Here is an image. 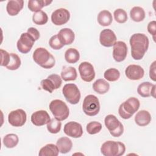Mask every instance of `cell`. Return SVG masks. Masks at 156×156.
<instances>
[{
  "label": "cell",
  "instance_id": "cell-27",
  "mask_svg": "<svg viewBox=\"0 0 156 156\" xmlns=\"http://www.w3.org/2000/svg\"><path fill=\"white\" fill-rule=\"evenodd\" d=\"M59 150L54 144H48L41 147L39 151L40 156H57L58 155Z\"/></svg>",
  "mask_w": 156,
  "mask_h": 156
},
{
  "label": "cell",
  "instance_id": "cell-8",
  "mask_svg": "<svg viewBox=\"0 0 156 156\" xmlns=\"http://www.w3.org/2000/svg\"><path fill=\"white\" fill-rule=\"evenodd\" d=\"M63 94L66 100L71 104H77L80 99V92L74 83L65 84L62 89Z\"/></svg>",
  "mask_w": 156,
  "mask_h": 156
},
{
  "label": "cell",
  "instance_id": "cell-22",
  "mask_svg": "<svg viewBox=\"0 0 156 156\" xmlns=\"http://www.w3.org/2000/svg\"><path fill=\"white\" fill-rule=\"evenodd\" d=\"M56 145L62 154H66L69 152L73 146L72 141L66 136L58 138L56 143Z\"/></svg>",
  "mask_w": 156,
  "mask_h": 156
},
{
  "label": "cell",
  "instance_id": "cell-33",
  "mask_svg": "<svg viewBox=\"0 0 156 156\" xmlns=\"http://www.w3.org/2000/svg\"><path fill=\"white\" fill-rule=\"evenodd\" d=\"M104 77L108 81L115 82L119 79L120 72L116 68H109L104 72Z\"/></svg>",
  "mask_w": 156,
  "mask_h": 156
},
{
  "label": "cell",
  "instance_id": "cell-14",
  "mask_svg": "<svg viewBox=\"0 0 156 156\" xmlns=\"http://www.w3.org/2000/svg\"><path fill=\"white\" fill-rule=\"evenodd\" d=\"M63 132L68 136L74 138H80L83 134V129L81 124L75 121H69L65 124Z\"/></svg>",
  "mask_w": 156,
  "mask_h": 156
},
{
  "label": "cell",
  "instance_id": "cell-23",
  "mask_svg": "<svg viewBox=\"0 0 156 156\" xmlns=\"http://www.w3.org/2000/svg\"><path fill=\"white\" fill-rule=\"evenodd\" d=\"M52 2V1L47 0H30L28 1L27 7L31 12L35 13L40 11L43 7L49 5Z\"/></svg>",
  "mask_w": 156,
  "mask_h": 156
},
{
  "label": "cell",
  "instance_id": "cell-20",
  "mask_svg": "<svg viewBox=\"0 0 156 156\" xmlns=\"http://www.w3.org/2000/svg\"><path fill=\"white\" fill-rule=\"evenodd\" d=\"M24 6V1L12 0L9 1L6 5V10L10 16H15L22 10Z\"/></svg>",
  "mask_w": 156,
  "mask_h": 156
},
{
  "label": "cell",
  "instance_id": "cell-37",
  "mask_svg": "<svg viewBox=\"0 0 156 156\" xmlns=\"http://www.w3.org/2000/svg\"><path fill=\"white\" fill-rule=\"evenodd\" d=\"M114 18L118 23H124L127 20V15L126 12L122 9H117L113 13Z\"/></svg>",
  "mask_w": 156,
  "mask_h": 156
},
{
  "label": "cell",
  "instance_id": "cell-18",
  "mask_svg": "<svg viewBox=\"0 0 156 156\" xmlns=\"http://www.w3.org/2000/svg\"><path fill=\"white\" fill-rule=\"evenodd\" d=\"M31 122L36 126H42L47 124L51 120L48 113L46 110H41L33 113L31 115Z\"/></svg>",
  "mask_w": 156,
  "mask_h": 156
},
{
  "label": "cell",
  "instance_id": "cell-21",
  "mask_svg": "<svg viewBox=\"0 0 156 156\" xmlns=\"http://www.w3.org/2000/svg\"><path fill=\"white\" fill-rule=\"evenodd\" d=\"M151 121V116L149 112L143 110L139 111L135 116V122L139 126H146Z\"/></svg>",
  "mask_w": 156,
  "mask_h": 156
},
{
  "label": "cell",
  "instance_id": "cell-12",
  "mask_svg": "<svg viewBox=\"0 0 156 156\" xmlns=\"http://www.w3.org/2000/svg\"><path fill=\"white\" fill-rule=\"evenodd\" d=\"M79 72L81 79L85 82H91L95 77L93 66L89 62H82L79 66Z\"/></svg>",
  "mask_w": 156,
  "mask_h": 156
},
{
  "label": "cell",
  "instance_id": "cell-9",
  "mask_svg": "<svg viewBox=\"0 0 156 156\" xmlns=\"http://www.w3.org/2000/svg\"><path fill=\"white\" fill-rule=\"evenodd\" d=\"M62 83V77L58 74H52L48 76L45 79H43L40 85L43 90L52 93L54 90L60 87Z\"/></svg>",
  "mask_w": 156,
  "mask_h": 156
},
{
  "label": "cell",
  "instance_id": "cell-31",
  "mask_svg": "<svg viewBox=\"0 0 156 156\" xmlns=\"http://www.w3.org/2000/svg\"><path fill=\"white\" fill-rule=\"evenodd\" d=\"M2 141L4 145L7 148H13L18 144L19 138L15 133H9L4 137Z\"/></svg>",
  "mask_w": 156,
  "mask_h": 156
},
{
  "label": "cell",
  "instance_id": "cell-38",
  "mask_svg": "<svg viewBox=\"0 0 156 156\" xmlns=\"http://www.w3.org/2000/svg\"><path fill=\"white\" fill-rule=\"evenodd\" d=\"M49 46L51 48L54 50H59L62 49L65 45L60 41V39L58 38L57 34L52 36L49 41Z\"/></svg>",
  "mask_w": 156,
  "mask_h": 156
},
{
  "label": "cell",
  "instance_id": "cell-32",
  "mask_svg": "<svg viewBox=\"0 0 156 156\" xmlns=\"http://www.w3.org/2000/svg\"><path fill=\"white\" fill-rule=\"evenodd\" d=\"M33 22L37 25H44L48 21V16L46 12L43 10L35 12L32 16Z\"/></svg>",
  "mask_w": 156,
  "mask_h": 156
},
{
  "label": "cell",
  "instance_id": "cell-25",
  "mask_svg": "<svg viewBox=\"0 0 156 156\" xmlns=\"http://www.w3.org/2000/svg\"><path fill=\"white\" fill-rule=\"evenodd\" d=\"M93 88L95 92L99 94L106 93L110 89V84L103 79L96 80L93 84Z\"/></svg>",
  "mask_w": 156,
  "mask_h": 156
},
{
  "label": "cell",
  "instance_id": "cell-40",
  "mask_svg": "<svg viewBox=\"0 0 156 156\" xmlns=\"http://www.w3.org/2000/svg\"><path fill=\"white\" fill-rule=\"evenodd\" d=\"M147 30L149 34L152 35L154 41H155V32H156V22L155 21H152L149 23L147 25Z\"/></svg>",
  "mask_w": 156,
  "mask_h": 156
},
{
  "label": "cell",
  "instance_id": "cell-34",
  "mask_svg": "<svg viewBox=\"0 0 156 156\" xmlns=\"http://www.w3.org/2000/svg\"><path fill=\"white\" fill-rule=\"evenodd\" d=\"M62 127V123L60 121L57 120L55 118L51 119L50 121L47 124V129L49 132L55 134L60 131Z\"/></svg>",
  "mask_w": 156,
  "mask_h": 156
},
{
  "label": "cell",
  "instance_id": "cell-43",
  "mask_svg": "<svg viewBox=\"0 0 156 156\" xmlns=\"http://www.w3.org/2000/svg\"><path fill=\"white\" fill-rule=\"evenodd\" d=\"M155 87H156V86H155V85H154V87H153V88H152V91H151V96L153 97V98H155Z\"/></svg>",
  "mask_w": 156,
  "mask_h": 156
},
{
  "label": "cell",
  "instance_id": "cell-35",
  "mask_svg": "<svg viewBox=\"0 0 156 156\" xmlns=\"http://www.w3.org/2000/svg\"><path fill=\"white\" fill-rule=\"evenodd\" d=\"M10 60L6 66L7 69L10 70H16L20 68L21 64V61L19 56L14 53H10Z\"/></svg>",
  "mask_w": 156,
  "mask_h": 156
},
{
  "label": "cell",
  "instance_id": "cell-11",
  "mask_svg": "<svg viewBox=\"0 0 156 156\" xmlns=\"http://www.w3.org/2000/svg\"><path fill=\"white\" fill-rule=\"evenodd\" d=\"M27 115L23 109H16L10 112L8 115V121L13 127H21L26 122Z\"/></svg>",
  "mask_w": 156,
  "mask_h": 156
},
{
  "label": "cell",
  "instance_id": "cell-13",
  "mask_svg": "<svg viewBox=\"0 0 156 156\" xmlns=\"http://www.w3.org/2000/svg\"><path fill=\"white\" fill-rule=\"evenodd\" d=\"M69 18V12L64 8H60L55 10L51 15V21L56 26H62L66 24Z\"/></svg>",
  "mask_w": 156,
  "mask_h": 156
},
{
  "label": "cell",
  "instance_id": "cell-4",
  "mask_svg": "<svg viewBox=\"0 0 156 156\" xmlns=\"http://www.w3.org/2000/svg\"><path fill=\"white\" fill-rule=\"evenodd\" d=\"M125 151V144L119 141H107L101 147V152L104 156H121Z\"/></svg>",
  "mask_w": 156,
  "mask_h": 156
},
{
  "label": "cell",
  "instance_id": "cell-2",
  "mask_svg": "<svg viewBox=\"0 0 156 156\" xmlns=\"http://www.w3.org/2000/svg\"><path fill=\"white\" fill-rule=\"evenodd\" d=\"M34 62L44 69H51L54 65L55 60L54 56L44 48H37L32 55Z\"/></svg>",
  "mask_w": 156,
  "mask_h": 156
},
{
  "label": "cell",
  "instance_id": "cell-42",
  "mask_svg": "<svg viewBox=\"0 0 156 156\" xmlns=\"http://www.w3.org/2000/svg\"><path fill=\"white\" fill-rule=\"evenodd\" d=\"M155 63H156V62L154 61L151 65L150 69H149V77L154 82L156 80V78H155V68H156Z\"/></svg>",
  "mask_w": 156,
  "mask_h": 156
},
{
  "label": "cell",
  "instance_id": "cell-5",
  "mask_svg": "<svg viewBox=\"0 0 156 156\" xmlns=\"http://www.w3.org/2000/svg\"><path fill=\"white\" fill-rule=\"evenodd\" d=\"M50 111L53 116L58 121H64L68 118L69 110L67 105L60 99L52 100L49 105Z\"/></svg>",
  "mask_w": 156,
  "mask_h": 156
},
{
  "label": "cell",
  "instance_id": "cell-24",
  "mask_svg": "<svg viewBox=\"0 0 156 156\" xmlns=\"http://www.w3.org/2000/svg\"><path fill=\"white\" fill-rule=\"evenodd\" d=\"M77 74L75 68L73 66H64L61 71V77L65 81L75 80Z\"/></svg>",
  "mask_w": 156,
  "mask_h": 156
},
{
  "label": "cell",
  "instance_id": "cell-41",
  "mask_svg": "<svg viewBox=\"0 0 156 156\" xmlns=\"http://www.w3.org/2000/svg\"><path fill=\"white\" fill-rule=\"evenodd\" d=\"M27 32L28 34H29L34 38L35 41L38 40L39 37H40V32L35 27H29L28 29H27Z\"/></svg>",
  "mask_w": 156,
  "mask_h": 156
},
{
  "label": "cell",
  "instance_id": "cell-26",
  "mask_svg": "<svg viewBox=\"0 0 156 156\" xmlns=\"http://www.w3.org/2000/svg\"><path fill=\"white\" fill-rule=\"evenodd\" d=\"M97 20L98 23L101 26H108L112 24L113 18L112 13L109 11L107 10H104L101 11L98 13Z\"/></svg>",
  "mask_w": 156,
  "mask_h": 156
},
{
  "label": "cell",
  "instance_id": "cell-29",
  "mask_svg": "<svg viewBox=\"0 0 156 156\" xmlns=\"http://www.w3.org/2000/svg\"><path fill=\"white\" fill-rule=\"evenodd\" d=\"M145 16V12L141 7H133L130 11V17L133 21L135 22L142 21L144 19Z\"/></svg>",
  "mask_w": 156,
  "mask_h": 156
},
{
  "label": "cell",
  "instance_id": "cell-10",
  "mask_svg": "<svg viewBox=\"0 0 156 156\" xmlns=\"http://www.w3.org/2000/svg\"><path fill=\"white\" fill-rule=\"evenodd\" d=\"M35 41L34 38L29 34L27 32L23 33L17 41V49L20 52L27 54L31 50Z\"/></svg>",
  "mask_w": 156,
  "mask_h": 156
},
{
  "label": "cell",
  "instance_id": "cell-16",
  "mask_svg": "<svg viewBox=\"0 0 156 156\" xmlns=\"http://www.w3.org/2000/svg\"><path fill=\"white\" fill-rule=\"evenodd\" d=\"M99 41L103 46L112 47L116 42V36L112 30L105 29L100 33Z\"/></svg>",
  "mask_w": 156,
  "mask_h": 156
},
{
  "label": "cell",
  "instance_id": "cell-3",
  "mask_svg": "<svg viewBox=\"0 0 156 156\" xmlns=\"http://www.w3.org/2000/svg\"><path fill=\"white\" fill-rule=\"evenodd\" d=\"M140 106V102L137 98L134 97L130 98L119 105L118 108L119 115L122 118L128 119L138 111Z\"/></svg>",
  "mask_w": 156,
  "mask_h": 156
},
{
  "label": "cell",
  "instance_id": "cell-17",
  "mask_svg": "<svg viewBox=\"0 0 156 156\" xmlns=\"http://www.w3.org/2000/svg\"><path fill=\"white\" fill-rule=\"evenodd\" d=\"M125 74L130 80H138L143 77L144 71L140 65H130L126 68Z\"/></svg>",
  "mask_w": 156,
  "mask_h": 156
},
{
  "label": "cell",
  "instance_id": "cell-39",
  "mask_svg": "<svg viewBox=\"0 0 156 156\" xmlns=\"http://www.w3.org/2000/svg\"><path fill=\"white\" fill-rule=\"evenodd\" d=\"M1 66H7L10 60V54L7 52L6 51L1 49Z\"/></svg>",
  "mask_w": 156,
  "mask_h": 156
},
{
  "label": "cell",
  "instance_id": "cell-1",
  "mask_svg": "<svg viewBox=\"0 0 156 156\" xmlns=\"http://www.w3.org/2000/svg\"><path fill=\"white\" fill-rule=\"evenodd\" d=\"M129 43L132 58L136 60L143 58L149 48V41L148 37L144 34H134L130 37Z\"/></svg>",
  "mask_w": 156,
  "mask_h": 156
},
{
  "label": "cell",
  "instance_id": "cell-36",
  "mask_svg": "<svg viewBox=\"0 0 156 156\" xmlns=\"http://www.w3.org/2000/svg\"><path fill=\"white\" fill-rule=\"evenodd\" d=\"M102 124L98 121H91L87 124L86 130L90 135H94L99 133L102 129Z\"/></svg>",
  "mask_w": 156,
  "mask_h": 156
},
{
  "label": "cell",
  "instance_id": "cell-28",
  "mask_svg": "<svg viewBox=\"0 0 156 156\" xmlns=\"http://www.w3.org/2000/svg\"><path fill=\"white\" fill-rule=\"evenodd\" d=\"M154 84L149 82H144L140 83L137 88V93L143 98H147L151 96V91Z\"/></svg>",
  "mask_w": 156,
  "mask_h": 156
},
{
  "label": "cell",
  "instance_id": "cell-30",
  "mask_svg": "<svg viewBox=\"0 0 156 156\" xmlns=\"http://www.w3.org/2000/svg\"><path fill=\"white\" fill-rule=\"evenodd\" d=\"M65 60L68 63H76L80 58V54L75 48H69L65 52Z\"/></svg>",
  "mask_w": 156,
  "mask_h": 156
},
{
  "label": "cell",
  "instance_id": "cell-7",
  "mask_svg": "<svg viewBox=\"0 0 156 156\" xmlns=\"http://www.w3.org/2000/svg\"><path fill=\"white\" fill-rule=\"evenodd\" d=\"M105 126L114 137L120 136L124 132L122 124L113 115H108L104 119Z\"/></svg>",
  "mask_w": 156,
  "mask_h": 156
},
{
  "label": "cell",
  "instance_id": "cell-19",
  "mask_svg": "<svg viewBox=\"0 0 156 156\" xmlns=\"http://www.w3.org/2000/svg\"><path fill=\"white\" fill-rule=\"evenodd\" d=\"M57 36L64 45L72 44L75 38L74 32L69 28H63L61 29L58 32Z\"/></svg>",
  "mask_w": 156,
  "mask_h": 156
},
{
  "label": "cell",
  "instance_id": "cell-6",
  "mask_svg": "<svg viewBox=\"0 0 156 156\" xmlns=\"http://www.w3.org/2000/svg\"><path fill=\"white\" fill-rule=\"evenodd\" d=\"M82 109L85 114L88 116H93L98 115L100 110V104L98 98L93 94L85 96L83 101Z\"/></svg>",
  "mask_w": 156,
  "mask_h": 156
},
{
  "label": "cell",
  "instance_id": "cell-15",
  "mask_svg": "<svg viewBox=\"0 0 156 156\" xmlns=\"http://www.w3.org/2000/svg\"><path fill=\"white\" fill-rule=\"evenodd\" d=\"M127 54V46L124 41H118L115 43L113 48V58L117 62L124 61Z\"/></svg>",
  "mask_w": 156,
  "mask_h": 156
}]
</instances>
